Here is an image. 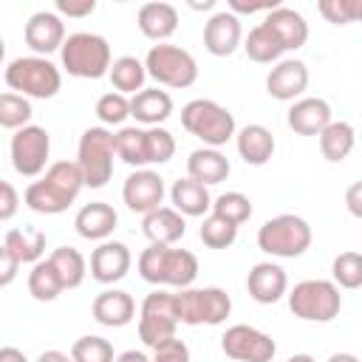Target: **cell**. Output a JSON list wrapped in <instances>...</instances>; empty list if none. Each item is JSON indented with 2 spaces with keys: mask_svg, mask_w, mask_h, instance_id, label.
<instances>
[{
  "mask_svg": "<svg viewBox=\"0 0 362 362\" xmlns=\"http://www.w3.org/2000/svg\"><path fill=\"white\" fill-rule=\"evenodd\" d=\"M173 113V96L167 90L158 88H144L136 96H130V116L139 124L147 127H158L161 122H167Z\"/></svg>",
  "mask_w": 362,
  "mask_h": 362,
  "instance_id": "26",
  "label": "cell"
},
{
  "mask_svg": "<svg viewBox=\"0 0 362 362\" xmlns=\"http://www.w3.org/2000/svg\"><path fill=\"white\" fill-rule=\"evenodd\" d=\"M243 51L252 62H280V57L286 54V45L280 42V37L266 25V23H257L249 34H246V42H243Z\"/></svg>",
  "mask_w": 362,
  "mask_h": 362,
  "instance_id": "31",
  "label": "cell"
},
{
  "mask_svg": "<svg viewBox=\"0 0 362 362\" xmlns=\"http://www.w3.org/2000/svg\"><path fill=\"white\" fill-rule=\"evenodd\" d=\"M3 79L6 85L20 93V96H31V99H51L59 93L62 88V74L59 68L48 59V57H17L6 65L3 71Z\"/></svg>",
  "mask_w": 362,
  "mask_h": 362,
  "instance_id": "3",
  "label": "cell"
},
{
  "mask_svg": "<svg viewBox=\"0 0 362 362\" xmlns=\"http://www.w3.org/2000/svg\"><path fill=\"white\" fill-rule=\"evenodd\" d=\"M198 235H201L204 246H209V249H229L235 243V238H238V226L223 221V218H218V215H206Z\"/></svg>",
  "mask_w": 362,
  "mask_h": 362,
  "instance_id": "41",
  "label": "cell"
},
{
  "mask_svg": "<svg viewBox=\"0 0 362 362\" xmlns=\"http://www.w3.org/2000/svg\"><path fill=\"white\" fill-rule=\"evenodd\" d=\"M328 362H362L356 354H348V351H339V354H331Z\"/></svg>",
  "mask_w": 362,
  "mask_h": 362,
  "instance_id": "54",
  "label": "cell"
},
{
  "mask_svg": "<svg viewBox=\"0 0 362 362\" xmlns=\"http://www.w3.org/2000/svg\"><path fill=\"white\" fill-rule=\"evenodd\" d=\"M141 232L150 243H158V246H173L184 238L187 232V221L178 209L173 206H158L153 209L150 215L141 218Z\"/></svg>",
  "mask_w": 362,
  "mask_h": 362,
  "instance_id": "23",
  "label": "cell"
},
{
  "mask_svg": "<svg viewBox=\"0 0 362 362\" xmlns=\"http://www.w3.org/2000/svg\"><path fill=\"white\" fill-rule=\"evenodd\" d=\"M116 156L136 167V170H144L150 164V139H147V127H122L116 133Z\"/></svg>",
  "mask_w": 362,
  "mask_h": 362,
  "instance_id": "30",
  "label": "cell"
},
{
  "mask_svg": "<svg viewBox=\"0 0 362 362\" xmlns=\"http://www.w3.org/2000/svg\"><path fill=\"white\" fill-rule=\"evenodd\" d=\"M286 122L300 136H320L334 122L331 119V105L320 96H303L288 107Z\"/></svg>",
  "mask_w": 362,
  "mask_h": 362,
  "instance_id": "20",
  "label": "cell"
},
{
  "mask_svg": "<svg viewBox=\"0 0 362 362\" xmlns=\"http://www.w3.org/2000/svg\"><path fill=\"white\" fill-rule=\"evenodd\" d=\"M178 300L175 291H164L156 288L153 294L144 297L141 308H139V339L147 348H158L167 339H175V328H178Z\"/></svg>",
  "mask_w": 362,
  "mask_h": 362,
  "instance_id": "9",
  "label": "cell"
},
{
  "mask_svg": "<svg viewBox=\"0 0 362 362\" xmlns=\"http://www.w3.org/2000/svg\"><path fill=\"white\" fill-rule=\"evenodd\" d=\"M229 173H232L229 158L221 150H215V147H198L187 158V175L201 181V184H206V187L226 181Z\"/></svg>",
  "mask_w": 362,
  "mask_h": 362,
  "instance_id": "28",
  "label": "cell"
},
{
  "mask_svg": "<svg viewBox=\"0 0 362 362\" xmlns=\"http://www.w3.org/2000/svg\"><path fill=\"white\" fill-rule=\"evenodd\" d=\"M354 144H356V133H354V124H348V122H331L320 133V153L331 164L345 161L351 156Z\"/></svg>",
  "mask_w": 362,
  "mask_h": 362,
  "instance_id": "32",
  "label": "cell"
},
{
  "mask_svg": "<svg viewBox=\"0 0 362 362\" xmlns=\"http://www.w3.org/2000/svg\"><path fill=\"white\" fill-rule=\"evenodd\" d=\"M28 291L40 303H51V300H57L65 291L62 277L57 274V269H54V263L48 257L31 266V272H28Z\"/></svg>",
  "mask_w": 362,
  "mask_h": 362,
  "instance_id": "35",
  "label": "cell"
},
{
  "mask_svg": "<svg viewBox=\"0 0 362 362\" xmlns=\"http://www.w3.org/2000/svg\"><path fill=\"white\" fill-rule=\"evenodd\" d=\"M345 206L354 218L362 221V181H354L348 189H345Z\"/></svg>",
  "mask_w": 362,
  "mask_h": 362,
  "instance_id": "50",
  "label": "cell"
},
{
  "mask_svg": "<svg viewBox=\"0 0 362 362\" xmlns=\"http://www.w3.org/2000/svg\"><path fill=\"white\" fill-rule=\"evenodd\" d=\"M317 8L334 25L362 23V0H320Z\"/></svg>",
  "mask_w": 362,
  "mask_h": 362,
  "instance_id": "42",
  "label": "cell"
},
{
  "mask_svg": "<svg viewBox=\"0 0 362 362\" xmlns=\"http://www.w3.org/2000/svg\"><path fill=\"white\" fill-rule=\"evenodd\" d=\"M130 249L122 240H102L93 252H90V277L96 283H119L127 272H130Z\"/></svg>",
  "mask_w": 362,
  "mask_h": 362,
  "instance_id": "16",
  "label": "cell"
},
{
  "mask_svg": "<svg viewBox=\"0 0 362 362\" xmlns=\"http://www.w3.org/2000/svg\"><path fill=\"white\" fill-rule=\"evenodd\" d=\"M116 223H119V215H116V209H113L110 204H105V201H90V204H85V206L76 212V218H74V226H76L79 238H85V240H99V243L113 235Z\"/></svg>",
  "mask_w": 362,
  "mask_h": 362,
  "instance_id": "22",
  "label": "cell"
},
{
  "mask_svg": "<svg viewBox=\"0 0 362 362\" xmlns=\"http://www.w3.org/2000/svg\"><path fill=\"white\" fill-rule=\"evenodd\" d=\"M221 351L235 362H272L277 354V345L269 334H263L246 322H238L223 331Z\"/></svg>",
  "mask_w": 362,
  "mask_h": 362,
  "instance_id": "13",
  "label": "cell"
},
{
  "mask_svg": "<svg viewBox=\"0 0 362 362\" xmlns=\"http://www.w3.org/2000/svg\"><path fill=\"white\" fill-rule=\"evenodd\" d=\"M107 76H110V82H113V88H116L119 93L136 96L139 90H144L147 68H144V62L136 59V57H119V59H113Z\"/></svg>",
  "mask_w": 362,
  "mask_h": 362,
  "instance_id": "34",
  "label": "cell"
},
{
  "mask_svg": "<svg viewBox=\"0 0 362 362\" xmlns=\"http://www.w3.org/2000/svg\"><path fill=\"white\" fill-rule=\"evenodd\" d=\"M59 57H62V68L76 79H102L105 74H110L113 65L107 40L93 31L68 34Z\"/></svg>",
  "mask_w": 362,
  "mask_h": 362,
  "instance_id": "4",
  "label": "cell"
},
{
  "mask_svg": "<svg viewBox=\"0 0 362 362\" xmlns=\"http://www.w3.org/2000/svg\"><path fill=\"white\" fill-rule=\"evenodd\" d=\"M122 201L130 212L150 215L164 201V178L156 170H133L122 184Z\"/></svg>",
  "mask_w": 362,
  "mask_h": 362,
  "instance_id": "14",
  "label": "cell"
},
{
  "mask_svg": "<svg viewBox=\"0 0 362 362\" xmlns=\"http://www.w3.org/2000/svg\"><path fill=\"white\" fill-rule=\"evenodd\" d=\"M57 11L65 17H88L96 11V0H57Z\"/></svg>",
  "mask_w": 362,
  "mask_h": 362,
  "instance_id": "47",
  "label": "cell"
},
{
  "mask_svg": "<svg viewBox=\"0 0 362 362\" xmlns=\"http://www.w3.org/2000/svg\"><path fill=\"white\" fill-rule=\"evenodd\" d=\"M311 226L305 218L283 212L257 229V246L272 257H300L311 246Z\"/></svg>",
  "mask_w": 362,
  "mask_h": 362,
  "instance_id": "6",
  "label": "cell"
},
{
  "mask_svg": "<svg viewBox=\"0 0 362 362\" xmlns=\"http://www.w3.org/2000/svg\"><path fill=\"white\" fill-rule=\"evenodd\" d=\"M139 31L147 37V40H156V42H164L167 37L175 34L178 28V8L173 3H164V0H153V3H144L139 8Z\"/></svg>",
  "mask_w": 362,
  "mask_h": 362,
  "instance_id": "24",
  "label": "cell"
},
{
  "mask_svg": "<svg viewBox=\"0 0 362 362\" xmlns=\"http://www.w3.org/2000/svg\"><path fill=\"white\" fill-rule=\"evenodd\" d=\"M0 362H28V356L14 345H3L0 348Z\"/></svg>",
  "mask_w": 362,
  "mask_h": 362,
  "instance_id": "51",
  "label": "cell"
},
{
  "mask_svg": "<svg viewBox=\"0 0 362 362\" xmlns=\"http://www.w3.org/2000/svg\"><path fill=\"white\" fill-rule=\"evenodd\" d=\"M90 314L99 325H107V328H124L133 317H136V303L127 291L122 288H105L102 294L93 297V305H90Z\"/></svg>",
  "mask_w": 362,
  "mask_h": 362,
  "instance_id": "21",
  "label": "cell"
},
{
  "mask_svg": "<svg viewBox=\"0 0 362 362\" xmlns=\"http://www.w3.org/2000/svg\"><path fill=\"white\" fill-rule=\"evenodd\" d=\"M288 308L305 322H331L342 308V294L334 280H300L288 291Z\"/></svg>",
  "mask_w": 362,
  "mask_h": 362,
  "instance_id": "8",
  "label": "cell"
},
{
  "mask_svg": "<svg viewBox=\"0 0 362 362\" xmlns=\"http://www.w3.org/2000/svg\"><path fill=\"white\" fill-rule=\"evenodd\" d=\"M0 263H3V269H0V286H8V283L17 277V269H20L23 263H20L8 249H3V246H0Z\"/></svg>",
  "mask_w": 362,
  "mask_h": 362,
  "instance_id": "49",
  "label": "cell"
},
{
  "mask_svg": "<svg viewBox=\"0 0 362 362\" xmlns=\"http://www.w3.org/2000/svg\"><path fill=\"white\" fill-rule=\"evenodd\" d=\"M82 187H85V178L76 161H54L42 178L25 187L23 201L28 209L40 215H59L76 201Z\"/></svg>",
  "mask_w": 362,
  "mask_h": 362,
  "instance_id": "1",
  "label": "cell"
},
{
  "mask_svg": "<svg viewBox=\"0 0 362 362\" xmlns=\"http://www.w3.org/2000/svg\"><path fill=\"white\" fill-rule=\"evenodd\" d=\"M286 362H314V356H308V354H294V356H288Z\"/></svg>",
  "mask_w": 362,
  "mask_h": 362,
  "instance_id": "55",
  "label": "cell"
},
{
  "mask_svg": "<svg viewBox=\"0 0 362 362\" xmlns=\"http://www.w3.org/2000/svg\"><path fill=\"white\" fill-rule=\"evenodd\" d=\"M144 68H147V76H153L158 85H167V88H189L198 79L195 57L187 48L170 45V42L153 45L144 57Z\"/></svg>",
  "mask_w": 362,
  "mask_h": 362,
  "instance_id": "10",
  "label": "cell"
},
{
  "mask_svg": "<svg viewBox=\"0 0 362 362\" xmlns=\"http://www.w3.org/2000/svg\"><path fill=\"white\" fill-rule=\"evenodd\" d=\"M181 325H221L232 311V297L218 288H181L175 291Z\"/></svg>",
  "mask_w": 362,
  "mask_h": 362,
  "instance_id": "11",
  "label": "cell"
},
{
  "mask_svg": "<svg viewBox=\"0 0 362 362\" xmlns=\"http://www.w3.org/2000/svg\"><path fill=\"white\" fill-rule=\"evenodd\" d=\"M280 3L277 0H257V3H246V0H229V11L232 14H255V11H274Z\"/></svg>",
  "mask_w": 362,
  "mask_h": 362,
  "instance_id": "48",
  "label": "cell"
},
{
  "mask_svg": "<svg viewBox=\"0 0 362 362\" xmlns=\"http://www.w3.org/2000/svg\"><path fill=\"white\" fill-rule=\"evenodd\" d=\"M150 139V164H167L175 153V139L167 127H147Z\"/></svg>",
  "mask_w": 362,
  "mask_h": 362,
  "instance_id": "44",
  "label": "cell"
},
{
  "mask_svg": "<svg viewBox=\"0 0 362 362\" xmlns=\"http://www.w3.org/2000/svg\"><path fill=\"white\" fill-rule=\"evenodd\" d=\"M246 288H249V297H252L255 303L272 305V303H277V300L288 291L286 269H283V266H277V263H272V260L255 263V266L249 269Z\"/></svg>",
  "mask_w": 362,
  "mask_h": 362,
  "instance_id": "19",
  "label": "cell"
},
{
  "mask_svg": "<svg viewBox=\"0 0 362 362\" xmlns=\"http://www.w3.org/2000/svg\"><path fill=\"white\" fill-rule=\"evenodd\" d=\"M17 206H20L17 189L11 187V181H0V221H11Z\"/></svg>",
  "mask_w": 362,
  "mask_h": 362,
  "instance_id": "46",
  "label": "cell"
},
{
  "mask_svg": "<svg viewBox=\"0 0 362 362\" xmlns=\"http://www.w3.org/2000/svg\"><path fill=\"white\" fill-rule=\"evenodd\" d=\"M153 362H189V348L184 339H167L164 345L153 348Z\"/></svg>",
  "mask_w": 362,
  "mask_h": 362,
  "instance_id": "45",
  "label": "cell"
},
{
  "mask_svg": "<svg viewBox=\"0 0 362 362\" xmlns=\"http://www.w3.org/2000/svg\"><path fill=\"white\" fill-rule=\"evenodd\" d=\"M263 23L280 37V42L286 45V51H297L305 45L308 40V23L300 11L288 8V6H277L274 11H269L263 17Z\"/></svg>",
  "mask_w": 362,
  "mask_h": 362,
  "instance_id": "25",
  "label": "cell"
},
{
  "mask_svg": "<svg viewBox=\"0 0 362 362\" xmlns=\"http://www.w3.org/2000/svg\"><path fill=\"white\" fill-rule=\"evenodd\" d=\"M305 88H308V68L303 59H280L266 76V90L277 102H297V96H303Z\"/></svg>",
  "mask_w": 362,
  "mask_h": 362,
  "instance_id": "18",
  "label": "cell"
},
{
  "mask_svg": "<svg viewBox=\"0 0 362 362\" xmlns=\"http://www.w3.org/2000/svg\"><path fill=\"white\" fill-rule=\"evenodd\" d=\"M3 249H8L20 263H40L45 252V232L25 226V229H8L3 235Z\"/></svg>",
  "mask_w": 362,
  "mask_h": 362,
  "instance_id": "33",
  "label": "cell"
},
{
  "mask_svg": "<svg viewBox=\"0 0 362 362\" xmlns=\"http://www.w3.org/2000/svg\"><path fill=\"white\" fill-rule=\"evenodd\" d=\"M331 274L339 288H359L362 286V252H339L331 263Z\"/></svg>",
  "mask_w": 362,
  "mask_h": 362,
  "instance_id": "39",
  "label": "cell"
},
{
  "mask_svg": "<svg viewBox=\"0 0 362 362\" xmlns=\"http://www.w3.org/2000/svg\"><path fill=\"white\" fill-rule=\"evenodd\" d=\"M139 274L153 286H170L181 291L189 288L192 280L198 277V257L189 249L150 243L139 255Z\"/></svg>",
  "mask_w": 362,
  "mask_h": 362,
  "instance_id": "2",
  "label": "cell"
},
{
  "mask_svg": "<svg viewBox=\"0 0 362 362\" xmlns=\"http://www.w3.org/2000/svg\"><path fill=\"white\" fill-rule=\"evenodd\" d=\"M25 45L37 54V57H48L54 51H62L65 45V23L59 20L57 11H34L23 28Z\"/></svg>",
  "mask_w": 362,
  "mask_h": 362,
  "instance_id": "15",
  "label": "cell"
},
{
  "mask_svg": "<svg viewBox=\"0 0 362 362\" xmlns=\"http://www.w3.org/2000/svg\"><path fill=\"white\" fill-rule=\"evenodd\" d=\"M113 156H116V133L107 127H88L79 136L76 147V164L82 170L85 187L99 189L113 175Z\"/></svg>",
  "mask_w": 362,
  "mask_h": 362,
  "instance_id": "7",
  "label": "cell"
},
{
  "mask_svg": "<svg viewBox=\"0 0 362 362\" xmlns=\"http://www.w3.org/2000/svg\"><path fill=\"white\" fill-rule=\"evenodd\" d=\"M240 37H243L240 17L232 14L229 8L215 11L204 23V48L212 57H229V54H235V48L240 45Z\"/></svg>",
  "mask_w": 362,
  "mask_h": 362,
  "instance_id": "17",
  "label": "cell"
},
{
  "mask_svg": "<svg viewBox=\"0 0 362 362\" xmlns=\"http://www.w3.org/2000/svg\"><path fill=\"white\" fill-rule=\"evenodd\" d=\"M170 201H173V209H178L184 218H201L212 209V198H209L206 184H201L189 175L178 178L170 187Z\"/></svg>",
  "mask_w": 362,
  "mask_h": 362,
  "instance_id": "27",
  "label": "cell"
},
{
  "mask_svg": "<svg viewBox=\"0 0 362 362\" xmlns=\"http://www.w3.org/2000/svg\"><path fill=\"white\" fill-rule=\"evenodd\" d=\"M181 124L189 136L201 139L204 147H221L235 133V116L229 107L212 102V99H192L181 107Z\"/></svg>",
  "mask_w": 362,
  "mask_h": 362,
  "instance_id": "5",
  "label": "cell"
},
{
  "mask_svg": "<svg viewBox=\"0 0 362 362\" xmlns=\"http://www.w3.org/2000/svg\"><path fill=\"white\" fill-rule=\"evenodd\" d=\"M71 356H74V362H116L110 339L96 337V334L79 337V339L71 345Z\"/></svg>",
  "mask_w": 362,
  "mask_h": 362,
  "instance_id": "40",
  "label": "cell"
},
{
  "mask_svg": "<svg viewBox=\"0 0 362 362\" xmlns=\"http://www.w3.org/2000/svg\"><path fill=\"white\" fill-rule=\"evenodd\" d=\"M48 260L54 263V269H57V274L62 277V286H65V288L82 286V280H85V274H88V263H85V257H82L79 249H74V246H57V249L48 255Z\"/></svg>",
  "mask_w": 362,
  "mask_h": 362,
  "instance_id": "36",
  "label": "cell"
},
{
  "mask_svg": "<svg viewBox=\"0 0 362 362\" xmlns=\"http://www.w3.org/2000/svg\"><path fill=\"white\" fill-rule=\"evenodd\" d=\"M37 362H74L71 354H62V351H42L37 356Z\"/></svg>",
  "mask_w": 362,
  "mask_h": 362,
  "instance_id": "53",
  "label": "cell"
},
{
  "mask_svg": "<svg viewBox=\"0 0 362 362\" xmlns=\"http://www.w3.org/2000/svg\"><path fill=\"white\" fill-rule=\"evenodd\" d=\"M11 167L25 175V178H34L45 170L48 164V156H51V136L45 127L40 124H25L20 130H14L11 136Z\"/></svg>",
  "mask_w": 362,
  "mask_h": 362,
  "instance_id": "12",
  "label": "cell"
},
{
  "mask_svg": "<svg viewBox=\"0 0 362 362\" xmlns=\"http://www.w3.org/2000/svg\"><path fill=\"white\" fill-rule=\"evenodd\" d=\"M31 102L14 90H6L0 93V124L6 130H20L31 122Z\"/></svg>",
  "mask_w": 362,
  "mask_h": 362,
  "instance_id": "37",
  "label": "cell"
},
{
  "mask_svg": "<svg viewBox=\"0 0 362 362\" xmlns=\"http://www.w3.org/2000/svg\"><path fill=\"white\" fill-rule=\"evenodd\" d=\"M116 362H153V356H147L144 351L130 348V351H122V354L116 356Z\"/></svg>",
  "mask_w": 362,
  "mask_h": 362,
  "instance_id": "52",
  "label": "cell"
},
{
  "mask_svg": "<svg viewBox=\"0 0 362 362\" xmlns=\"http://www.w3.org/2000/svg\"><path fill=\"white\" fill-rule=\"evenodd\" d=\"M212 215H218V218L240 226V223H246L252 218V201L243 192H238V189L223 192V195H218L212 201Z\"/></svg>",
  "mask_w": 362,
  "mask_h": 362,
  "instance_id": "38",
  "label": "cell"
},
{
  "mask_svg": "<svg viewBox=\"0 0 362 362\" xmlns=\"http://www.w3.org/2000/svg\"><path fill=\"white\" fill-rule=\"evenodd\" d=\"M96 116H99L102 124H122L130 116V99L119 90L102 93L99 102H96Z\"/></svg>",
  "mask_w": 362,
  "mask_h": 362,
  "instance_id": "43",
  "label": "cell"
},
{
  "mask_svg": "<svg viewBox=\"0 0 362 362\" xmlns=\"http://www.w3.org/2000/svg\"><path fill=\"white\" fill-rule=\"evenodd\" d=\"M235 144H238L240 158L246 164H252V167H263L274 156V136L263 124H246V127H240L238 136H235Z\"/></svg>",
  "mask_w": 362,
  "mask_h": 362,
  "instance_id": "29",
  "label": "cell"
}]
</instances>
